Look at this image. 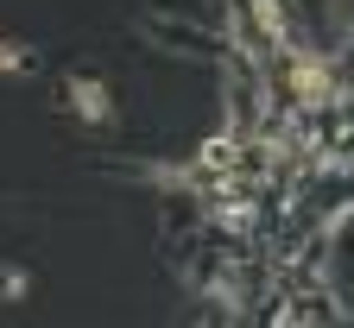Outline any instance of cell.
<instances>
[{"label": "cell", "mask_w": 354, "mask_h": 328, "mask_svg": "<svg viewBox=\"0 0 354 328\" xmlns=\"http://www.w3.org/2000/svg\"><path fill=\"white\" fill-rule=\"evenodd\" d=\"M70 102H76L88 120H102V114H108V95H102L95 82H70Z\"/></svg>", "instance_id": "6da1fadb"}]
</instances>
